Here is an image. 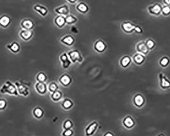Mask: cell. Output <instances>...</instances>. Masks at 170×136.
Here are the masks:
<instances>
[{"label": "cell", "instance_id": "cell-26", "mask_svg": "<svg viewBox=\"0 0 170 136\" xmlns=\"http://www.w3.org/2000/svg\"><path fill=\"white\" fill-rule=\"evenodd\" d=\"M131 62V59L129 56H125L121 59L120 64L122 67L126 68L129 67Z\"/></svg>", "mask_w": 170, "mask_h": 136}, {"label": "cell", "instance_id": "cell-27", "mask_svg": "<svg viewBox=\"0 0 170 136\" xmlns=\"http://www.w3.org/2000/svg\"><path fill=\"white\" fill-rule=\"evenodd\" d=\"M66 24L71 25L77 23V18L72 14H69L65 16Z\"/></svg>", "mask_w": 170, "mask_h": 136}, {"label": "cell", "instance_id": "cell-23", "mask_svg": "<svg viewBox=\"0 0 170 136\" xmlns=\"http://www.w3.org/2000/svg\"><path fill=\"white\" fill-rule=\"evenodd\" d=\"M60 41L62 44L68 45V46H70V45H72L74 43V39L70 35H67L64 36L62 38Z\"/></svg>", "mask_w": 170, "mask_h": 136}, {"label": "cell", "instance_id": "cell-14", "mask_svg": "<svg viewBox=\"0 0 170 136\" xmlns=\"http://www.w3.org/2000/svg\"><path fill=\"white\" fill-rule=\"evenodd\" d=\"M35 88L37 92L40 95L45 94L48 90L47 86L44 82H37L35 85Z\"/></svg>", "mask_w": 170, "mask_h": 136}, {"label": "cell", "instance_id": "cell-6", "mask_svg": "<svg viewBox=\"0 0 170 136\" xmlns=\"http://www.w3.org/2000/svg\"><path fill=\"white\" fill-rule=\"evenodd\" d=\"M136 25L130 22H123L121 25V28L123 31L126 34H131L134 32Z\"/></svg>", "mask_w": 170, "mask_h": 136}, {"label": "cell", "instance_id": "cell-18", "mask_svg": "<svg viewBox=\"0 0 170 136\" xmlns=\"http://www.w3.org/2000/svg\"><path fill=\"white\" fill-rule=\"evenodd\" d=\"M122 123L125 128L128 129H131L135 125L134 119L130 116L125 117L123 120Z\"/></svg>", "mask_w": 170, "mask_h": 136}, {"label": "cell", "instance_id": "cell-24", "mask_svg": "<svg viewBox=\"0 0 170 136\" xmlns=\"http://www.w3.org/2000/svg\"><path fill=\"white\" fill-rule=\"evenodd\" d=\"M32 114L35 118L40 119L44 116V110L40 107L36 106L32 111Z\"/></svg>", "mask_w": 170, "mask_h": 136}, {"label": "cell", "instance_id": "cell-11", "mask_svg": "<svg viewBox=\"0 0 170 136\" xmlns=\"http://www.w3.org/2000/svg\"><path fill=\"white\" fill-rule=\"evenodd\" d=\"M55 12L58 15L66 16H67L68 14H69L70 9H69V6H68L67 5L64 4L61 6L56 7L55 9Z\"/></svg>", "mask_w": 170, "mask_h": 136}, {"label": "cell", "instance_id": "cell-33", "mask_svg": "<svg viewBox=\"0 0 170 136\" xmlns=\"http://www.w3.org/2000/svg\"><path fill=\"white\" fill-rule=\"evenodd\" d=\"M164 16H168L170 15V6L164 5L162 6V13Z\"/></svg>", "mask_w": 170, "mask_h": 136}, {"label": "cell", "instance_id": "cell-32", "mask_svg": "<svg viewBox=\"0 0 170 136\" xmlns=\"http://www.w3.org/2000/svg\"><path fill=\"white\" fill-rule=\"evenodd\" d=\"M145 42H146V44L147 47H148L150 51L153 49L156 45V43H155V41L154 40L151 39V38L148 39Z\"/></svg>", "mask_w": 170, "mask_h": 136}, {"label": "cell", "instance_id": "cell-19", "mask_svg": "<svg viewBox=\"0 0 170 136\" xmlns=\"http://www.w3.org/2000/svg\"><path fill=\"white\" fill-rule=\"evenodd\" d=\"M54 23L59 28H63L66 24L65 16L58 15L54 19Z\"/></svg>", "mask_w": 170, "mask_h": 136}, {"label": "cell", "instance_id": "cell-39", "mask_svg": "<svg viewBox=\"0 0 170 136\" xmlns=\"http://www.w3.org/2000/svg\"><path fill=\"white\" fill-rule=\"evenodd\" d=\"M163 3L165 5L170 6V0H163Z\"/></svg>", "mask_w": 170, "mask_h": 136}, {"label": "cell", "instance_id": "cell-2", "mask_svg": "<svg viewBox=\"0 0 170 136\" xmlns=\"http://www.w3.org/2000/svg\"><path fill=\"white\" fill-rule=\"evenodd\" d=\"M14 84L16 85L18 93L19 94L22 95V97H28L30 93L29 88L28 85L20 81H16Z\"/></svg>", "mask_w": 170, "mask_h": 136}, {"label": "cell", "instance_id": "cell-5", "mask_svg": "<svg viewBox=\"0 0 170 136\" xmlns=\"http://www.w3.org/2000/svg\"><path fill=\"white\" fill-rule=\"evenodd\" d=\"M162 6L159 3H155L149 6L148 11L151 15L157 16L162 13Z\"/></svg>", "mask_w": 170, "mask_h": 136}, {"label": "cell", "instance_id": "cell-17", "mask_svg": "<svg viewBox=\"0 0 170 136\" xmlns=\"http://www.w3.org/2000/svg\"><path fill=\"white\" fill-rule=\"evenodd\" d=\"M98 127V123L96 121L92 122L87 126L85 130V132L86 136H91L93 135L97 130Z\"/></svg>", "mask_w": 170, "mask_h": 136}, {"label": "cell", "instance_id": "cell-29", "mask_svg": "<svg viewBox=\"0 0 170 136\" xmlns=\"http://www.w3.org/2000/svg\"><path fill=\"white\" fill-rule=\"evenodd\" d=\"M62 97V94L60 91L57 90L52 93L51 94V98L53 101H57L61 99Z\"/></svg>", "mask_w": 170, "mask_h": 136}, {"label": "cell", "instance_id": "cell-41", "mask_svg": "<svg viewBox=\"0 0 170 136\" xmlns=\"http://www.w3.org/2000/svg\"><path fill=\"white\" fill-rule=\"evenodd\" d=\"M113 135L112 134H111V133H107V134H105V136H113Z\"/></svg>", "mask_w": 170, "mask_h": 136}, {"label": "cell", "instance_id": "cell-13", "mask_svg": "<svg viewBox=\"0 0 170 136\" xmlns=\"http://www.w3.org/2000/svg\"><path fill=\"white\" fill-rule=\"evenodd\" d=\"M33 9L42 17H45L48 15V8L41 4H35L33 6Z\"/></svg>", "mask_w": 170, "mask_h": 136}, {"label": "cell", "instance_id": "cell-25", "mask_svg": "<svg viewBox=\"0 0 170 136\" xmlns=\"http://www.w3.org/2000/svg\"><path fill=\"white\" fill-rule=\"evenodd\" d=\"M59 82L64 86H68L71 83V78L66 74L63 75L60 78Z\"/></svg>", "mask_w": 170, "mask_h": 136}, {"label": "cell", "instance_id": "cell-35", "mask_svg": "<svg viewBox=\"0 0 170 136\" xmlns=\"http://www.w3.org/2000/svg\"><path fill=\"white\" fill-rule=\"evenodd\" d=\"M48 89L51 92L53 93L57 90L58 89V86L56 83L55 82H52L50 83V85H48Z\"/></svg>", "mask_w": 170, "mask_h": 136}, {"label": "cell", "instance_id": "cell-10", "mask_svg": "<svg viewBox=\"0 0 170 136\" xmlns=\"http://www.w3.org/2000/svg\"><path fill=\"white\" fill-rule=\"evenodd\" d=\"M133 103L136 107L140 108L145 105V99L141 94H136L133 97Z\"/></svg>", "mask_w": 170, "mask_h": 136}, {"label": "cell", "instance_id": "cell-22", "mask_svg": "<svg viewBox=\"0 0 170 136\" xmlns=\"http://www.w3.org/2000/svg\"><path fill=\"white\" fill-rule=\"evenodd\" d=\"M107 48V45L103 40H97L94 44V49L99 53H102L105 51Z\"/></svg>", "mask_w": 170, "mask_h": 136}, {"label": "cell", "instance_id": "cell-12", "mask_svg": "<svg viewBox=\"0 0 170 136\" xmlns=\"http://www.w3.org/2000/svg\"><path fill=\"white\" fill-rule=\"evenodd\" d=\"M20 25L22 29L26 30H32L34 27V23L33 20L30 18H25L22 20Z\"/></svg>", "mask_w": 170, "mask_h": 136}, {"label": "cell", "instance_id": "cell-31", "mask_svg": "<svg viewBox=\"0 0 170 136\" xmlns=\"http://www.w3.org/2000/svg\"><path fill=\"white\" fill-rule=\"evenodd\" d=\"M73 105L72 101L69 99H65L62 103V106L63 107L64 109L66 110L71 108V107L73 106Z\"/></svg>", "mask_w": 170, "mask_h": 136}, {"label": "cell", "instance_id": "cell-3", "mask_svg": "<svg viewBox=\"0 0 170 136\" xmlns=\"http://www.w3.org/2000/svg\"><path fill=\"white\" fill-rule=\"evenodd\" d=\"M67 55L69 57V59L70 60L71 62H73V63L76 62L81 63L83 61V58L81 55L77 50H72L69 51Z\"/></svg>", "mask_w": 170, "mask_h": 136}, {"label": "cell", "instance_id": "cell-38", "mask_svg": "<svg viewBox=\"0 0 170 136\" xmlns=\"http://www.w3.org/2000/svg\"><path fill=\"white\" fill-rule=\"evenodd\" d=\"M134 32L137 34H142L143 31L142 28H141L140 26L136 25Z\"/></svg>", "mask_w": 170, "mask_h": 136}, {"label": "cell", "instance_id": "cell-9", "mask_svg": "<svg viewBox=\"0 0 170 136\" xmlns=\"http://www.w3.org/2000/svg\"><path fill=\"white\" fill-rule=\"evenodd\" d=\"M12 19L7 14H3L0 16V27L6 29L8 28L11 24Z\"/></svg>", "mask_w": 170, "mask_h": 136}, {"label": "cell", "instance_id": "cell-40", "mask_svg": "<svg viewBox=\"0 0 170 136\" xmlns=\"http://www.w3.org/2000/svg\"><path fill=\"white\" fill-rule=\"evenodd\" d=\"M70 4H74L77 2V0H66Z\"/></svg>", "mask_w": 170, "mask_h": 136}, {"label": "cell", "instance_id": "cell-28", "mask_svg": "<svg viewBox=\"0 0 170 136\" xmlns=\"http://www.w3.org/2000/svg\"><path fill=\"white\" fill-rule=\"evenodd\" d=\"M170 63V59L166 56L162 57L159 61V64L161 67L163 68L167 67L169 65Z\"/></svg>", "mask_w": 170, "mask_h": 136}, {"label": "cell", "instance_id": "cell-21", "mask_svg": "<svg viewBox=\"0 0 170 136\" xmlns=\"http://www.w3.org/2000/svg\"><path fill=\"white\" fill-rule=\"evenodd\" d=\"M133 61L136 64L140 65L144 63L145 61L146 60V57L145 56L138 53L133 55Z\"/></svg>", "mask_w": 170, "mask_h": 136}, {"label": "cell", "instance_id": "cell-8", "mask_svg": "<svg viewBox=\"0 0 170 136\" xmlns=\"http://www.w3.org/2000/svg\"><path fill=\"white\" fill-rule=\"evenodd\" d=\"M136 49L138 53L145 56H146L150 51L148 47L147 46L146 42L144 41L139 42L136 45Z\"/></svg>", "mask_w": 170, "mask_h": 136}, {"label": "cell", "instance_id": "cell-37", "mask_svg": "<svg viewBox=\"0 0 170 136\" xmlns=\"http://www.w3.org/2000/svg\"><path fill=\"white\" fill-rule=\"evenodd\" d=\"M73 134V131L71 130V128L70 129H67V130H65L64 132L63 133V136H71Z\"/></svg>", "mask_w": 170, "mask_h": 136}, {"label": "cell", "instance_id": "cell-36", "mask_svg": "<svg viewBox=\"0 0 170 136\" xmlns=\"http://www.w3.org/2000/svg\"><path fill=\"white\" fill-rule=\"evenodd\" d=\"M72 126H73L72 122L70 120H66L64 123L63 128L65 130L71 128Z\"/></svg>", "mask_w": 170, "mask_h": 136}, {"label": "cell", "instance_id": "cell-16", "mask_svg": "<svg viewBox=\"0 0 170 136\" xmlns=\"http://www.w3.org/2000/svg\"><path fill=\"white\" fill-rule=\"evenodd\" d=\"M75 8L78 12L81 14H86L89 11V6L84 2H79L76 5Z\"/></svg>", "mask_w": 170, "mask_h": 136}, {"label": "cell", "instance_id": "cell-34", "mask_svg": "<svg viewBox=\"0 0 170 136\" xmlns=\"http://www.w3.org/2000/svg\"><path fill=\"white\" fill-rule=\"evenodd\" d=\"M8 105L7 101L4 98H0V111L5 110Z\"/></svg>", "mask_w": 170, "mask_h": 136}, {"label": "cell", "instance_id": "cell-7", "mask_svg": "<svg viewBox=\"0 0 170 136\" xmlns=\"http://www.w3.org/2000/svg\"><path fill=\"white\" fill-rule=\"evenodd\" d=\"M34 35L33 32L32 30H26L22 29L19 32V36L22 40L28 42L31 39Z\"/></svg>", "mask_w": 170, "mask_h": 136}, {"label": "cell", "instance_id": "cell-1", "mask_svg": "<svg viewBox=\"0 0 170 136\" xmlns=\"http://www.w3.org/2000/svg\"><path fill=\"white\" fill-rule=\"evenodd\" d=\"M0 93L1 94H7L13 96H18V89L15 84L11 81H7L0 88Z\"/></svg>", "mask_w": 170, "mask_h": 136}, {"label": "cell", "instance_id": "cell-20", "mask_svg": "<svg viewBox=\"0 0 170 136\" xmlns=\"http://www.w3.org/2000/svg\"><path fill=\"white\" fill-rule=\"evenodd\" d=\"M60 60L62 62L64 68H67L71 64V61L69 59L67 54L63 53L60 57Z\"/></svg>", "mask_w": 170, "mask_h": 136}, {"label": "cell", "instance_id": "cell-15", "mask_svg": "<svg viewBox=\"0 0 170 136\" xmlns=\"http://www.w3.org/2000/svg\"><path fill=\"white\" fill-rule=\"evenodd\" d=\"M6 47L13 54H18L21 49V46L18 42L13 41L6 45Z\"/></svg>", "mask_w": 170, "mask_h": 136}, {"label": "cell", "instance_id": "cell-4", "mask_svg": "<svg viewBox=\"0 0 170 136\" xmlns=\"http://www.w3.org/2000/svg\"><path fill=\"white\" fill-rule=\"evenodd\" d=\"M158 79L159 86L162 89L166 90L170 88V81L164 73H159Z\"/></svg>", "mask_w": 170, "mask_h": 136}, {"label": "cell", "instance_id": "cell-30", "mask_svg": "<svg viewBox=\"0 0 170 136\" xmlns=\"http://www.w3.org/2000/svg\"><path fill=\"white\" fill-rule=\"evenodd\" d=\"M36 80L37 82L44 83L47 80V77L44 73L40 72L37 75L36 77Z\"/></svg>", "mask_w": 170, "mask_h": 136}]
</instances>
